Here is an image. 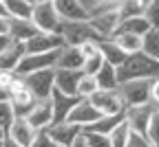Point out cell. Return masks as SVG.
Masks as SVG:
<instances>
[{"label": "cell", "instance_id": "obj_7", "mask_svg": "<svg viewBox=\"0 0 159 147\" xmlns=\"http://www.w3.org/2000/svg\"><path fill=\"white\" fill-rule=\"evenodd\" d=\"M47 134L49 138L57 145V147H71L80 134H82V128L71 121H60V123H51L49 128H47Z\"/></svg>", "mask_w": 159, "mask_h": 147}, {"label": "cell", "instance_id": "obj_42", "mask_svg": "<svg viewBox=\"0 0 159 147\" xmlns=\"http://www.w3.org/2000/svg\"><path fill=\"white\" fill-rule=\"evenodd\" d=\"M9 42H11V37H9V35H0V53H2V51L7 48Z\"/></svg>", "mask_w": 159, "mask_h": 147}, {"label": "cell", "instance_id": "obj_10", "mask_svg": "<svg viewBox=\"0 0 159 147\" xmlns=\"http://www.w3.org/2000/svg\"><path fill=\"white\" fill-rule=\"evenodd\" d=\"M64 46V40L60 33H42L38 31L31 40L25 42V51L27 53H53Z\"/></svg>", "mask_w": 159, "mask_h": 147}, {"label": "cell", "instance_id": "obj_35", "mask_svg": "<svg viewBox=\"0 0 159 147\" xmlns=\"http://www.w3.org/2000/svg\"><path fill=\"white\" fill-rule=\"evenodd\" d=\"M102 64H104V55H102V53L91 55V57H86V59L82 61V73H84V75H95L99 68H102Z\"/></svg>", "mask_w": 159, "mask_h": 147}, {"label": "cell", "instance_id": "obj_48", "mask_svg": "<svg viewBox=\"0 0 159 147\" xmlns=\"http://www.w3.org/2000/svg\"><path fill=\"white\" fill-rule=\"evenodd\" d=\"M35 2H51V0H35Z\"/></svg>", "mask_w": 159, "mask_h": 147}, {"label": "cell", "instance_id": "obj_47", "mask_svg": "<svg viewBox=\"0 0 159 147\" xmlns=\"http://www.w3.org/2000/svg\"><path fill=\"white\" fill-rule=\"evenodd\" d=\"M2 138H7V132L2 130V125H0V141H2Z\"/></svg>", "mask_w": 159, "mask_h": 147}, {"label": "cell", "instance_id": "obj_4", "mask_svg": "<svg viewBox=\"0 0 159 147\" xmlns=\"http://www.w3.org/2000/svg\"><path fill=\"white\" fill-rule=\"evenodd\" d=\"M148 81L150 79H130V81H122L117 86L119 97H122L124 106H142V103L150 101V90H148Z\"/></svg>", "mask_w": 159, "mask_h": 147}, {"label": "cell", "instance_id": "obj_6", "mask_svg": "<svg viewBox=\"0 0 159 147\" xmlns=\"http://www.w3.org/2000/svg\"><path fill=\"white\" fill-rule=\"evenodd\" d=\"M25 83L38 101L49 99L53 88H55V68H47V70H38L33 75H27Z\"/></svg>", "mask_w": 159, "mask_h": 147}, {"label": "cell", "instance_id": "obj_14", "mask_svg": "<svg viewBox=\"0 0 159 147\" xmlns=\"http://www.w3.org/2000/svg\"><path fill=\"white\" fill-rule=\"evenodd\" d=\"M27 121L33 125L35 130H47L53 123V108H51V99H42L38 101L33 110L27 114Z\"/></svg>", "mask_w": 159, "mask_h": 147}, {"label": "cell", "instance_id": "obj_17", "mask_svg": "<svg viewBox=\"0 0 159 147\" xmlns=\"http://www.w3.org/2000/svg\"><path fill=\"white\" fill-rule=\"evenodd\" d=\"M82 53H80L77 46L64 44L62 48L57 51V59H55V68H62V70H82Z\"/></svg>", "mask_w": 159, "mask_h": 147}, {"label": "cell", "instance_id": "obj_13", "mask_svg": "<svg viewBox=\"0 0 159 147\" xmlns=\"http://www.w3.org/2000/svg\"><path fill=\"white\" fill-rule=\"evenodd\" d=\"M51 108H53V123H60V121H66L69 112L73 110V106L80 101V97H71V94H64L60 92L57 88H53L51 92Z\"/></svg>", "mask_w": 159, "mask_h": 147}, {"label": "cell", "instance_id": "obj_29", "mask_svg": "<svg viewBox=\"0 0 159 147\" xmlns=\"http://www.w3.org/2000/svg\"><path fill=\"white\" fill-rule=\"evenodd\" d=\"M150 0H124L122 7H119V15L128 18V15H144L146 7Z\"/></svg>", "mask_w": 159, "mask_h": 147}, {"label": "cell", "instance_id": "obj_23", "mask_svg": "<svg viewBox=\"0 0 159 147\" xmlns=\"http://www.w3.org/2000/svg\"><path fill=\"white\" fill-rule=\"evenodd\" d=\"M93 77H95V81H97V88H99V90H117V86H119L117 70H115V66L108 64V61H104L102 68H99Z\"/></svg>", "mask_w": 159, "mask_h": 147}, {"label": "cell", "instance_id": "obj_38", "mask_svg": "<svg viewBox=\"0 0 159 147\" xmlns=\"http://www.w3.org/2000/svg\"><path fill=\"white\" fill-rule=\"evenodd\" d=\"M77 48H80V53H82L84 59L91 57V55H97V53H99V40H86V42H82Z\"/></svg>", "mask_w": 159, "mask_h": 147}, {"label": "cell", "instance_id": "obj_1", "mask_svg": "<svg viewBox=\"0 0 159 147\" xmlns=\"http://www.w3.org/2000/svg\"><path fill=\"white\" fill-rule=\"evenodd\" d=\"M117 81H130V79H152L159 77V61L148 57L144 51L126 55V59L117 68Z\"/></svg>", "mask_w": 159, "mask_h": 147}, {"label": "cell", "instance_id": "obj_49", "mask_svg": "<svg viewBox=\"0 0 159 147\" xmlns=\"http://www.w3.org/2000/svg\"><path fill=\"white\" fill-rule=\"evenodd\" d=\"M27 2H29V5H35V0H27Z\"/></svg>", "mask_w": 159, "mask_h": 147}, {"label": "cell", "instance_id": "obj_51", "mask_svg": "<svg viewBox=\"0 0 159 147\" xmlns=\"http://www.w3.org/2000/svg\"><path fill=\"white\" fill-rule=\"evenodd\" d=\"M0 2H2V0H0Z\"/></svg>", "mask_w": 159, "mask_h": 147}, {"label": "cell", "instance_id": "obj_28", "mask_svg": "<svg viewBox=\"0 0 159 147\" xmlns=\"http://www.w3.org/2000/svg\"><path fill=\"white\" fill-rule=\"evenodd\" d=\"M142 51L159 61V29H150L144 37H142Z\"/></svg>", "mask_w": 159, "mask_h": 147}, {"label": "cell", "instance_id": "obj_32", "mask_svg": "<svg viewBox=\"0 0 159 147\" xmlns=\"http://www.w3.org/2000/svg\"><path fill=\"white\" fill-rule=\"evenodd\" d=\"M144 136L148 138V143L152 145V147H159V108L150 114V119H148V125H146V132H144Z\"/></svg>", "mask_w": 159, "mask_h": 147}, {"label": "cell", "instance_id": "obj_24", "mask_svg": "<svg viewBox=\"0 0 159 147\" xmlns=\"http://www.w3.org/2000/svg\"><path fill=\"white\" fill-rule=\"evenodd\" d=\"M122 121H124V112H119V114H102L95 123L86 125L84 130H89V132H99V134H106V136H108Z\"/></svg>", "mask_w": 159, "mask_h": 147}, {"label": "cell", "instance_id": "obj_31", "mask_svg": "<svg viewBox=\"0 0 159 147\" xmlns=\"http://www.w3.org/2000/svg\"><path fill=\"white\" fill-rule=\"evenodd\" d=\"M128 136H130V128L126 125V121H122V123H119L117 128L108 134V143H111V147H126Z\"/></svg>", "mask_w": 159, "mask_h": 147}, {"label": "cell", "instance_id": "obj_25", "mask_svg": "<svg viewBox=\"0 0 159 147\" xmlns=\"http://www.w3.org/2000/svg\"><path fill=\"white\" fill-rule=\"evenodd\" d=\"M117 31H126V33H135L139 37H144L148 31H150V24L144 15H128V18H122Z\"/></svg>", "mask_w": 159, "mask_h": 147}, {"label": "cell", "instance_id": "obj_15", "mask_svg": "<svg viewBox=\"0 0 159 147\" xmlns=\"http://www.w3.org/2000/svg\"><path fill=\"white\" fill-rule=\"evenodd\" d=\"M9 103H11V108H13L16 119H27V114L33 110V106L38 103V99H35L33 92L25 86V88H20L18 92H13V94L9 97Z\"/></svg>", "mask_w": 159, "mask_h": 147}, {"label": "cell", "instance_id": "obj_43", "mask_svg": "<svg viewBox=\"0 0 159 147\" xmlns=\"http://www.w3.org/2000/svg\"><path fill=\"white\" fill-rule=\"evenodd\" d=\"M9 97H11V94H9L7 88H0V101H9Z\"/></svg>", "mask_w": 159, "mask_h": 147}, {"label": "cell", "instance_id": "obj_19", "mask_svg": "<svg viewBox=\"0 0 159 147\" xmlns=\"http://www.w3.org/2000/svg\"><path fill=\"white\" fill-rule=\"evenodd\" d=\"M25 42H16L11 40L7 48L0 53V70H16V66L20 64V59L25 55Z\"/></svg>", "mask_w": 159, "mask_h": 147}, {"label": "cell", "instance_id": "obj_30", "mask_svg": "<svg viewBox=\"0 0 159 147\" xmlns=\"http://www.w3.org/2000/svg\"><path fill=\"white\" fill-rule=\"evenodd\" d=\"M97 90H99V88H97L95 77L82 73V77H80V81H77V97H80V99H89V97H93Z\"/></svg>", "mask_w": 159, "mask_h": 147}, {"label": "cell", "instance_id": "obj_40", "mask_svg": "<svg viewBox=\"0 0 159 147\" xmlns=\"http://www.w3.org/2000/svg\"><path fill=\"white\" fill-rule=\"evenodd\" d=\"M148 90H150V103L159 108V77H152L148 81Z\"/></svg>", "mask_w": 159, "mask_h": 147}, {"label": "cell", "instance_id": "obj_2", "mask_svg": "<svg viewBox=\"0 0 159 147\" xmlns=\"http://www.w3.org/2000/svg\"><path fill=\"white\" fill-rule=\"evenodd\" d=\"M60 35H62L64 44H71V46H80L86 40H102L89 20H62Z\"/></svg>", "mask_w": 159, "mask_h": 147}, {"label": "cell", "instance_id": "obj_45", "mask_svg": "<svg viewBox=\"0 0 159 147\" xmlns=\"http://www.w3.org/2000/svg\"><path fill=\"white\" fill-rule=\"evenodd\" d=\"M71 147H89V145L84 143V138H82V134H80V138H77V141H75V143H73Z\"/></svg>", "mask_w": 159, "mask_h": 147}, {"label": "cell", "instance_id": "obj_21", "mask_svg": "<svg viewBox=\"0 0 159 147\" xmlns=\"http://www.w3.org/2000/svg\"><path fill=\"white\" fill-rule=\"evenodd\" d=\"M38 33V27L31 22V18H11V27H9V37L16 42H27Z\"/></svg>", "mask_w": 159, "mask_h": 147}, {"label": "cell", "instance_id": "obj_27", "mask_svg": "<svg viewBox=\"0 0 159 147\" xmlns=\"http://www.w3.org/2000/svg\"><path fill=\"white\" fill-rule=\"evenodd\" d=\"M2 2H5V7H7L9 18H22V20L31 18L33 5H29L27 0H2Z\"/></svg>", "mask_w": 159, "mask_h": 147}, {"label": "cell", "instance_id": "obj_44", "mask_svg": "<svg viewBox=\"0 0 159 147\" xmlns=\"http://www.w3.org/2000/svg\"><path fill=\"white\" fill-rule=\"evenodd\" d=\"M2 147H22V145H18V143L9 141V138H2Z\"/></svg>", "mask_w": 159, "mask_h": 147}, {"label": "cell", "instance_id": "obj_33", "mask_svg": "<svg viewBox=\"0 0 159 147\" xmlns=\"http://www.w3.org/2000/svg\"><path fill=\"white\" fill-rule=\"evenodd\" d=\"M82 138L89 147H111L108 143V136L106 134H99V132H89V130H82Z\"/></svg>", "mask_w": 159, "mask_h": 147}, {"label": "cell", "instance_id": "obj_9", "mask_svg": "<svg viewBox=\"0 0 159 147\" xmlns=\"http://www.w3.org/2000/svg\"><path fill=\"white\" fill-rule=\"evenodd\" d=\"M89 101L97 108L99 114H119L126 110L119 90H97L93 97H89Z\"/></svg>", "mask_w": 159, "mask_h": 147}, {"label": "cell", "instance_id": "obj_18", "mask_svg": "<svg viewBox=\"0 0 159 147\" xmlns=\"http://www.w3.org/2000/svg\"><path fill=\"white\" fill-rule=\"evenodd\" d=\"M35 132L38 130L33 128L27 119H16L11 123L9 132H7V138L13 141V143H18V145H22V147H29L31 141H33V136H35Z\"/></svg>", "mask_w": 159, "mask_h": 147}, {"label": "cell", "instance_id": "obj_36", "mask_svg": "<svg viewBox=\"0 0 159 147\" xmlns=\"http://www.w3.org/2000/svg\"><path fill=\"white\" fill-rule=\"evenodd\" d=\"M144 18L148 20L150 29H159V0H150L146 11H144Z\"/></svg>", "mask_w": 159, "mask_h": 147}, {"label": "cell", "instance_id": "obj_41", "mask_svg": "<svg viewBox=\"0 0 159 147\" xmlns=\"http://www.w3.org/2000/svg\"><path fill=\"white\" fill-rule=\"evenodd\" d=\"M9 27H11V18H0V35H9Z\"/></svg>", "mask_w": 159, "mask_h": 147}, {"label": "cell", "instance_id": "obj_34", "mask_svg": "<svg viewBox=\"0 0 159 147\" xmlns=\"http://www.w3.org/2000/svg\"><path fill=\"white\" fill-rule=\"evenodd\" d=\"M16 121V114H13V108L9 101H0V125H2V130L9 132L11 123Z\"/></svg>", "mask_w": 159, "mask_h": 147}, {"label": "cell", "instance_id": "obj_16", "mask_svg": "<svg viewBox=\"0 0 159 147\" xmlns=\"http://www.w3.org/2000/svg\"><path fill=\"white\" fill-rule=\"evenodd\" d=\"M62 20H89V7L82 0H53Z\"/></svg>", "mask_w": 159, "mask_h": 147}, {"label": "cell", "instance_id": "obj_11", "mask_svg": "<svg viewBox=\"0 0 159 147\" xmlns=\"http://www.w3.org/2000/svg\"><path fill=\"white\" fill-rule=\"evenodd\" d=\"M89 22H91V27L99 33V37L106 40V37H111V35L117 31L119 22H122V15H119V9H113V11H104V13L91 15Z\"/></svg>", "mask_w": 159, "mask_h": 147}, {"label": "cell", "instance_id": "obj_37", "mask_svg": "<svg viewBox=\"0 0 159 147\" xmlns=\"http://www.w3.org/2000/svg\"><path fill=\"white\" fill-rule=\"evenodd\" d=\"M29 147H57V145H55V143H53V141L49 138V134H47V130H38Z\"/></svg>", "mask_w": 159, "mask_h": 147}, {"label": "cell", "instance_id": "obj_5", "mask_svg": "<svg viewBox=\"0 0 159 147\" xmlns=\"http://www.w3.org/2000/svg\"><path fill=\"white\" fill-rule=\"evenodd\" d=\"M55 59H57V51H53V53H25L20 64L16 66V73L20 77H27V75H33L38 70L55 68Z\"/></svg>", "mask_w": 159, "mask_h": 147}, {"label": "cell", "instance_id": "obj_20", "mask_svg": "<svg viewBox=\"0 0 159 147\" xmlns=\"http://www.w3.org/2000/svg\"><path fill=\"white\" fill-rule=\"evenodd\" d=\"M82 77V70H62L55 68V88L64 94L77 97V81Z\"/></svg>", "mask_w": 159, "mask_h": 147}, {"label": "cell", "instance_id": "obj_39", "mask_svg": "<svg viewBox=\"0 0 159 147\" xmlns=\"http://www.w3.org/2000/svg\"><path fill=\"white\" fill-rule=\"evenodd\" d=\"M126 147H152V145L148 143V138H146L144 134L130 132V136H128V143H126Z\"/></svg>", "mask_w": 159, "mask_h": 147}, {"label": "cell", "instance_id": "obj_8", "mask_svg": "<svg viewBox=\"0 0 159 147\" xmlns=\"http://www.w3.org/2000/svg\"><path fill=\"white\" fill-rule=\"evenodd\" d=\"M157 110L155 103H142V106H128L124 110V121L130 128V132H137V134H144L146 132V125H148V119L150 114Z\"/></svg>", "mask_w": 159, "mask_h": 147}, {"label": "cell", "instance_id": "obj_50", "mask_svg": "<svg viewBox=\"0 0 159 147\" xmlns=\"http://www.w3.org/2000/svg\"><path fill=\"white\" fill-rule=\"evenodd\" d=\"M0 147H2V141H0Z\"/></svg>", "mask_w": 159, "mask_h": 147}, {"label": "cell", "instance_id": "obj_22", "mask_svg": "<svg viewBox=\"0 0 159 147\" xmlns=\"http://www.w3.org/2000/svg\"><path fill=\"white\" fill-rule=\"evenodd\" d=\"M111 40L115 42V46L122 48L126 55H133V53H139V51H142V37L135 35V33L115 31V33L111 35Z\"/></svg>", "mask_w": 159, "mask_h": 147}, {"label": "cell", "instance_id": "obj_46", "mask_svg": "<svg viewBox=\"0 0 159 147\" xmlns=\"http://www.w3.org/2000/svg\"><path fill=\"white\" fill-rule=\"evenodd\" d=\"M0 18H9V13H7V7H5V2H0Z\"/></svg>", "mask_w": 159, "mask_h": 147}, {"label": "cell", "instance_id": "obj_26", "mask_svg": "<svg viewBox=\"0 0 159 147\" xmlns=\"http://www.w3.org/2000/svg\"><path fill=\"white\" fill-rule=\"evenodd\" d=\"M99 53L104 55V61H108V64L115 66V68L126 59V53H124L122 48H117V46H115V42H113L111 37L99 40Z\"/></svg>", "mask_w": 159, "mask_h": 147}, {"label": "cell", "instance_id": "obj_3", "mask_svg": "<svg viewBox=\"0 0 159 147\" xmlns=\"http://www.w3.org/2000/svg\"><path fill=\"white\" fill-rule=\"evenodd\" d=\"M31 22L38 27L42 33H60L62 27V18H60L53 0L51 2H35L31 9Z\"/></svg>", "mask_w": 159, "mask_h": 147}, {"label": "cell", "instance_id": "obj_12", "mask_svg": "<svg viewBox=\"0 0 159 147\" xmlns=\"http://www.w3.org/2000/svg\"><path fill=\"white\" fill-rule=\"evenodd\" d=\"M99 116L97 112V108L93 106V103L89 101V99H80L75 106H73V110L69 112V116H66V121H71V123H75V125H80V128H86V125H91V123H95Z\"/></svg>", "mask_w": 159, "mask_h": 147}]
</instances>
